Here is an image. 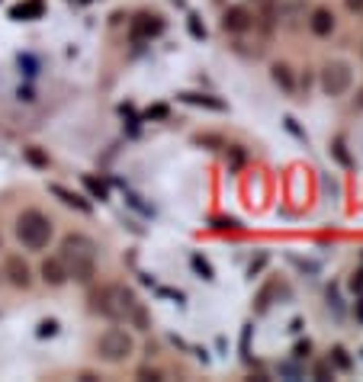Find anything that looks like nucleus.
<instances>
[{
	"instance_id": "obj_1",
	"label": "nucleus",
	"mask_w": 363,
	"mask_h": 382,
	"mask_svg": "<svg viewBox=\"0 0 363 382\" xmlns=\"http://www.w3.org/2000/svg\"><path fill=\"white\" fill-rule=\"evenodd\" d=\"M90 308L97 315L110 318V321H126L135 331H148L151 328L148 312H145V305L129 286H103L100 292L90 296Z\"/></svg>"
},
{
	"instance_id": "obj_2",
	"label": "nucleus",
	"mask_w": 363,
	"mask_h": 382,
	"mask_svg": "<svg viewBox=\"0 0 363 382\" xmlns=\"http://www.w3.org/2000/svg\"><path fill=\"white\" fill-rule=\"evenodd\" d=\"M58 257L65 261V270H68V280L75 283H93L97 277V241L87 238L81 232H71L61 238V251Z\"/></svg>"
},
{
	"instance_id": "obj_3",
	"label": "nucleus",
	"mask_w": 363,
	"mask_h": 382,
	"mask_svg": "<svg viewBox=\"0 0 363 382\" xmlns=\"http://www.w3.org/2000/svg\"><path fill=\"white\" fill-rule=\"evenodd\" d=\"M52 234H55L52 219H48L46 212H39V209H26V212L17 219V238L26 251H42V248H48Z\"/></svg>"
},
{
	"instance_id": "obj_4",
	"label": "nucleus",
	"mask_w": 363,
	"mask_h": 382,
	"mask_svg": "<svg viewBox=\"0 0 363 382\" xmlns=\"http://www.w3.org/2000/svg\"><path fill=\"white\" fill-rule=\"evenodd\" d=\"M135 354V341H132L129 331L122 328H106L100 337H97V356L103 363H126L129 356Z\"/></svg>"
},
{
	"instance_id": "obj_5",
	"label": "nucleus",
	"mask_w": 363,
	"mask_h": 382,
	"mask_svg": "<svg viewBox=\"0 0 363 382\" xmlns=\"http://www.w3.org/2000/svg\"><path fill=\"white\" fill-rule=\"evenodd\" d=\"M322 90H325L328 97H341L347 94V87H351V81H354V71H351V65L347 61H328L325 68H322Z\"/></svg>"
},
{
	"instance_id": "obj_6",
	"label": "nucleus",
	"mask_w": 363,
	"mask_h": 382,
	"mask_svg": "<svg viewBox=\"0 0 363 382\" xmlns=\"http://www.w3.org/2000/svg\"><path fill=\"white\" fill-rule=\"evenodd\" d=\"M222 29L232 36H242V32L254 29V13L248 7H228L222 13Z\"/></svg>"
},
{
	"instance_id": "obj_7",
	"label": "nucleus",
	"mask_w": 363,
	"mask_h": 382,
	"mask_svg": "<svg viewBox=\"0 0 363 382\" xmlns=\"http://www.w3.org/2000/svg\"><path fill=\"white\" fill-rule=\"evenodd\" d=\"M132 39L135 42H145V39H155L164 32V19L155 17V13H139V17L132 19Z\"/></svg>"
},
{
	"instance_id": "obj_8",
	"label": "nucleus",
	"mask_w": 363,
	"mask_h": 382,
	"mask_svg": "<svg viewBox=\"0 0 363 382\" xmlns=\"http://www.w3.org/2000/svg\"><path fill=\"white\" fill-rule=\"evenodd\" d=\"M3 277L10 280V286L17 289H29L32 286V270H29V263L23 261V257H7V263H3Z\"/></svg>"
},
{
	"instance_id": "obj_9",
	"label": "nucleus",
	"mask_w": 363,
	"mask_h": 382,
	"mask_svg": "<svg viewBox=\"0 0 363 382\" xmlns=\"http://www.w3.org/2000/svg\"><path fill=\"white\" fill-rule=\"evenodd\" d=\"M39 277H42L46 286H65V283H68L65 261H61V257H46L42 267H39Z\"/></svg>"
},
{
	"instance_id": "obj_10",
	"label": "nucleus",
	"mask_w": 363,
	"mask_h": 382,
	"mask_svg": "<svg viewBox=\"0 0 363 382\" xmlns=\"http://www.w3.org/2000/svg\"><path fill=\"white\" fill-rule=\"evenodd\" d=\"M308 29H312L315 36H331V32H335V13H331V10H325V7L312 10Z\"/></svg>"
},
{
	"instance_id": "obj_11",
	"label": "nucleus",
	"mask_w": 363,
	"mask_h": 382,
	"mask_svg": "<svg viewBox=\"0 0 363 382\" xmlns=\"http://www.w3.org/2000/svg\"><path fill=\"white\" fill-rule=\"evenodd\" d=\"M52 193L58 196V199H61V203L65 205H75V209H81V212H90V203H87L84 196H77V193H71V190H65V187H58V183H52Z\"/></svg>"
},
{
	"instance_id": "obj_12",
	"label": "nucleus",
	"mask_w": 363,
	"mask_h": 382,
	"mask_svg": "<svg viewBox=\"0 0 363 382\" xmlns=\"http://www.w3.org/2000/svg\"><path fill=\"white\" fill-rule=\"evenodd\" d=\"M180 100H184V103H193V106H206V110H215V112L225 110L222 100H215V97H206V94H180Z\"/></svg>"
},
{
	"instance_id": "obj_13",
	"label": "nucleus",
	"mask_w": 363,
	"mask_h": 382,
	"mask_svg": "<svg viewBox=\"0 0 363 382\" xmlns=\"http://www.w3.org/2000/svg\"><path fill=\"white\" fill-rule=\"evenodd\" d=\"M271 77H273V84H279L283 90H293V87H296L293 71H289V65H283V61H277V65L271 68Z\"/></svg>"
},
{
	"instance_id": "obj_14",
	"label": "nucleus",
	"mask_w": 363,
	"mask_h": 382,
	"mask_svg": "<svg viewBox=\"0 0 363 382\" xmlns=\"http://www.w3.org/2000/svg\"><path fill=\"white\" fill-rule=\"evenodd\" d=\"M42 13V0H32V3H26V7H13V17H39Z\"/></svg>"
},
{
	"instance_id": "obj_15",
	"label": "nucleus",
	"mask_w": 363,
	"mask_h": 382,
	"mask_svg": "<svg viewBox=\"0 0 363 382\" xmlns=\"http://www.w3.org/2000/svg\"><path fill=\"white\" fill-rule=\"evenodd\" d=\"M331 363H335L337 370H351V356H347L344 347H335V350H331Z\"/></svg>"
},
{
	"instance_id": "obj_16",
	"label": "nucleus",
	"mask_w": 363,
	"mask_h": 382,
	"mask_svg": "<svg viewBox=\"0 0 363 382\" xmlns=\"http://www.w3.org/2000/svg\"><path fill=\"white\" fill-rule=\"evenodd\" d=\"M193 270L199 273L203 280H213V267H209V263H206L203 257H199V254H193Z\"/></svg>"
},
{
	"instance_id": "obj_17",
	"label": "nucleus",
	"mask_w": 363,
	"mask_h": 382,
	"mask_svg": "<svg viewBox=\"0 0 363 382\" xmlns=\"http://www.w3.org/2000/svg\"><path fill=\"white\" fill-rule=\"evenodd\" d=\"M84 187L90 190V193L97 196V199H106V187H103L100 180H93V177H84Z\"/></svg>"
},
{
	"instance_id": "obj_18",
	"label": "nucleus",
	"mask_w": 363,
	"mask_h": 382,
	"mask_svg": "<svg viewBox=\"0 0 363 382\" xmlns=\"http://www.w3.org/2000/svg\"><path fill=\"white\" fill-rule=\"evenodd\" d=\"M331 154H335V158L341 161V164H347V168H351V154L344 151V141H341V139H337L335 145H331Z\"/></svg>"
},
{
	"instance_id": "obj_19",
	"label": "nucleus",
	"mask_w": 363,
	"mask_h": 382,
	"mask_svg": "<svg viewBox=\"0 0 363 382\" xmlns=\"http://www.w3.org/2000/svg\"><path fill=\"white\" fill-rule=\"evenodd\" d=\"M331 376H335V366H331V360L315 366V379H331Z\"/></svg>"
},
{
	"instance_id": "obj_20",
	"label": "nucleus",
	"mask_w": 363,
	"mask_h": 382,
	"mask_svg": "<svg viewBox=\"0 0 363 382\" xmlns=\"http://www.w3.org/2000/svg\"><path fill=\"white\" fill-rule=\"evenodd\" d=\"M26 158L32 161L36 168H46V164H48V158H46V154H42V151H36V148H29V151H26Z\"/></svg>"
},
{
	"instance_id": "obj_21",
	"label": "nucleus",
	"mask_w": 363,
	"mask_h": 382,
	"mask_svg": "<svg viewBox=\"0 0 363 382\" xmlns=\"http://www.w3.org/2000/svg\"><path fill=\"white\" fill-rule=\"evenodd\" d=\"M58 331V321H52V318H48V321H42V325H39V337H52Z\"/></svg>"
},
{
	"instance_id": "obj_22",
	"label": "nucleus",
	"mask_w": 363,
	"mask_h": 382,
	"mask_svg": "<svg viewBox=\"0 0 363 382\" xmlns=\"http://www.w3.org/2000/svg\"><path fill=\"white\" fill-rule=\"evenodd\" d=\"M190 32H193L196 39H206V26H199V19L190 17Z\"/></svg>"
},
{
	"instance_id": "obj_23",
	"label": "nucleus",
	"mask_w": 363,
	"mask_h": 382,
	"mask_svg": "<svg viewBox=\"0 0 363 382\" xmlns=\"http://www.w3.org/2000/svg\"><path fill=\"white\" fill-rule=\"evenodd\" d=\"M351 289H354V292H363V270H357L354 277H351Z\"/></svg>"
},
{
	"instance_id": "obj_24",
	"label": "nucleus",
	"mask_w": 363,
	"mask_h": 382,
	"mask_svg": "<svg viewBox=\"0 0 363 382\" xmlns=\"http://www.w3.org/2000/svg\"><path fill=\"white\" fill-rule=\"evenodd\" d=\"M168 116V106H151L148 110V119H164Z\"/></svg>"
},
{
	"instance_id": "obj_25",
	"label": "nucleus",
	"mask_w": 363,
	"mask_h": 382,
	"mask_svg": "<svg viewBox=\"0 0 363 382\" xmlns=\"http://www.w3.org/2000/svg\"><path fill=\"white\" fill-rule=\"evenodd\" d=\"M308 350H312V344H308V341H299V344H296V356H299V360H302V356H308Z\"/></svg>"
},
{
	"instance_id": "obj_26",
	"label": "nucleus",
	"mask_w": 363,
	"mask_h": 382,
	"mask_svg": "<svg viewBox=\"0 0 363 382\" xmlns=\"http://www.w3.org/2000/svg\"><path fill=\"white\" fill-rule=\"evenodd\" d=\"M139 376H141V379H164L158 370H139Z\"/></svg>"
},
{
	"instance_id": "obj_27",
	"label": "nucleus",
	"mask_w": 363,
	"mask_h": 382,
	"mask_svg": "<svg viewBox=\"0 0 363 382\" xmlns=\"http://www.w3.org/2000/svg\"><path fill=\"white\" fill-rule=\"evenodd\" d=\"M354 315H357V321H363V292H360V299H357V305H354Z\"/></svg>"
},
{
	"instance_id": "obj_28",
	"label": "nucleus",
	"mask_w": 363,
	"mask_h": 382,
	"mask_svg": "<svg viewBox=\"0 0 363 382\" xmlns=\"http://www.w3.org/2000/svg\"><path fill=\"white\" fill-rule=\"evenodd\" d=\"M347 10H354V13H360V10H363V0H347Z\"/></svg>"
},
{
	"instance_id": "obj_29",
	"label": "nucleus",
	"mask_w": 363,
	"mask_h": 382,
	"mask_svg": "<svg viewBox=\"0 0 363 382\" xmlns=\"http://www.w3.org/2000/svg\"><path fill=\"white\" fill-rule=\"evenodd\" d=\"M261 267H264V257H257V261H254V263H251V267H248V273H251V277H254V273L261 270Z\"/></svg>"
},
{
	"instance_id": "obj_30",
	"label": "nucleus",
	"mask_w": 363,
	"mask_h": 382,
	"mask_svg": "<svg viewBox=\"0 0 363 382\" xmlns=\"http://www.w3.org/2000/svg\"><path fill=\"white\" fill-rule=\"evenodd\" d=\"M81 3H87V0H81Z\"/></svg>"
}]
</instances>
